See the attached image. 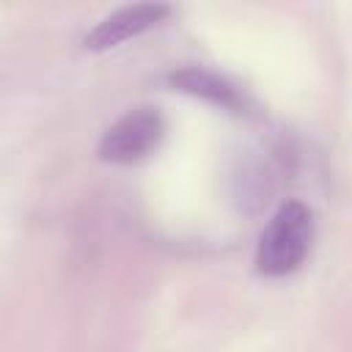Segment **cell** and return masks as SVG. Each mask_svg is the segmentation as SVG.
Wrapping results in <instances>:
<instances>
[{
  "label": "cell",
  "instance_id": "1",
  "mask_svg": "<svg viewBox=\"0 0 352 352\" xmlns=\"http://www.w3.org/2000/svg\"><path fill=\"white\" fill-rule=\"evenodd\" d=\"M314 234H316V223L311 206H305L297 198L283 201L258 234L256 258H253L256 272L267 278L292 275L305 264L314 245Z\"/></svg>",
  "mask_w": 352,
  "mask_h": 352
},
{
  "label": "cell",
  "instance_id": "2",
  "mask_svg": "<svg viewBox=\"0 0 352 352\" xmlns=\"http://www.w3.org/2000/svg\"><path fill=\"white\" fill-rule=\"evenodd\" d=\"M165 132H168L165 116L151 104H140V107H132L124 116H118L104 129L96 151L104 162L135 165V162L151 157L162 146Z\"/></svg>",
  "mask_w": 352,
  "mask_h": 352
},
{
  "label": "cell",
  "instance_id": "3",
  "mask_svg": "<svg viewBox=\"0 0 352 352\" xmlns=\"http://www.w3.org/2000/svg\"><path fill=\"white\" fill-rule=\"evenodd\" d=\"M170 14V6L165 3H135V6H124L116 8L113 14H107L104 19H99L82 38L85 50L94 52H104L113 50L146 30H151L154 25H160L165 16Z\"/></svg>",
  "mask_w": 352,
  "mask_h": 352
},
{
  "label": "cell",
  "instance_id": "4",
  "mask_svg": "<svg viewBox=\"0 0 352 352\" xmlns=\"http://www.w3.org/2000/svg\"><path fill=\"white\" fill-rule=\"evenodd\" d=\"M168 82L173 91L198 96V99L217 104L223 110H231V113H248V104H250L245 91H239L231 80H226L223 74H214L209 69H201V66H184L179 72H170Z\"/></svg>",
  "mask_w": 352,
  "mask_h": 352
}]
</instances>
